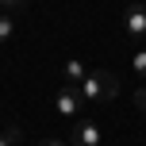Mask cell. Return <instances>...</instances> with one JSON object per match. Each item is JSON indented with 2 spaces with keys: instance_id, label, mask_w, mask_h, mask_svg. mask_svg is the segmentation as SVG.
<instances>
[{
  "instance_id": "cell-8",
  "label": "cell",
  "mask_w": 146,
  "mask_h": 146,
  "mask_svg": "<svg viewBox=\"0 0 146 146\" xmlns=\"http://www.w3.org/2000/svg\"><path fill=\"white\" fill-rule=\"evenodd\" d=\"M19 142V131H15V127H4V131H0V146H15Z\"/></svg>"
},
{
  "instance_id": "cell-7",
  "label": "cell",
  "mask_w": 146,
  "mask_h": 146,
  "mask_svg": "<svg viewBox=\"0 0 146 146\" xmlns=\"http://www.w3.org/2000/svg\"><path fill=\"white\" fill-rule=\"evenodd\" d=\"M131 69H135V77L146 85V50H139V54H131Z\"/></svg>"
},
{
  "instance_id": "cell-12",
  "label": "cell",
  "mask_w": 146,
  "mask_h": 146,
  "mask_svg": "<svg viewBox=\"0 0 146 146\" xmlns=\"http://www.w3.org/2000/svg\"><path fill=\"white\" fill-rule=\"evenodd\" d=\"M0 12H4V0H0Z\"/></svg>"
},
{
  "instance_id": "cell-6",
  "label": "cell",
  "mask_w": 146,
  "mask_h": 146,
  "mask_svg": "<svg viewBox=\"0 0 146 146\" xmlns=\"http://www.w3.org/2000/svg\"><path fill=\"white\" fill-rule=\"evenodd\" d=\"M12 35H15V19H12V12H0V46L12 42Z\"/></svg>"
},
{
  "instance_id": "cell-5",
  "label": "cell",
  "mask_w": 146,
  "mask_h": 146,
  "mask_svg": "<svg viewBox=\"0 0 146 146\" xmlns=\"http://www.w3.org/2000/svg\"><path fill=\"white\" fill-rule=\"evenodd\" d=\"M62 73H66V81H62V85H73V88H77L81 81L88 77V69H85V62H77V58H69V62H66V69H62Z\"/></svg>"
},
{
  "instance_id": "cell-1",
  "label": "cell",
  "mask_w": 146,
  "mask_h": 146,
  "mask_svg": "<svg viewBox=\"0 0 146 146\" xmlns=\"http://www.w3.org/2000/svg\"><path fill=\"white\" fill-rule=\"evenodd\" d=\"M77 92H81L85 104L104 108V104H111L119 96V81H115V73H108V69H88V77L77 85Z\"/></svg>"
},
{
  "instance_id": "cell-3",
  "label": "cell",
  "mask_w": 146,
  "mask_h": 146,
  "mask_svg": "<svg viewBox=\"0 0 146 146\" xmlns=\"http://www.w3.org/2000/svg\"><path fill=\"white\" fill-rule=\"evenodd\" d=\"M81 108H85V100H81V92L73 85H62V88H54V111L58 115H81Z\"/></svg>"
},
{
  "instance_id": "cell-2",
  "label": "cell",
  "mask_w": 146,
  "mask_h": 146,
  "mask_svg": "<svg viewBox=\"0 0 146 146\" xmlns=\"http://www.w3.org/2000/svg\"><path fill=\"white\" fill-rule=\"evenodd\" d=\"M69 146H104V135H100V123L96 119H77L69 131Z\"/></svg>"
},
{
  "instance_id": "cell-10",
  "label": "cell",
  "mask_w": 146,
  "mask_h": 146,
  "mask_svg": "<svg viewBox=\"0 0 146 146\" xmlns=\"http://www.w3.org/2000/svg\"><path fill=\"white\" fill-rule=\"evenodd\" d=\"M4 8L8 12H19V8H27V0H4Z\"/></svg>"
},
{
  "instance_id": "cell-11",
  "label": "cell",
  "mask_w": 146,
  "mask_h": 146,
  "mask_svg": "<svg viewBox=\"0 0 146 146\" xmlns=\"http://www.w3.org/2000/svg\"><path fill=\"white\" fill-rule=\"evenodd\" d=\"M38 146H69V142H62V139H42Z\"/></svg>"
},
{
  "instance_id": "cell-4",
  "label": "cell",
  "mask_w": 146,
  "mask_h": 146,
  "mask_svg": "<svg viewBox=\"0 0 146 146\" xmlns=\"http://www.w3.org/2000/svg\"><path fill=\"white\" fill-rule=\"evenodd\" d=\"M123 35L127 38H146V4H131L123 12Z\"/></svg>"
},
{
  "instance_id": "cell-9",
  "label": "cell",
  "mask_w": 146,
  "mask_h": 146,
  "mask_svg": "<svg viewBox=\"0 0 146 146\" xmlns=\"http://www.w3.org/2000/svg\"><path fill=\"white\" fill-rule=\"evenodd\" d=\"M135 108H139V111H146V85H139V88H135Z\"/></svg>"
}]
</instances>
